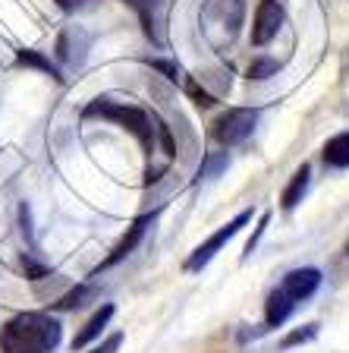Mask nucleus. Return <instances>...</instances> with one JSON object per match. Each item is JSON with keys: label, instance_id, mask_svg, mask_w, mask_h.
Masks as SVG:
<instances>
[{"label": "nucleus", "instance_id": "f257e3e1", "mask_svg": "<svg viewBox=\"0 0 349 353\" xmlns=\"http://www.w3.org/2000/svg\"><path fill=\"white\" fill-rule=\"evenodd\" d=\"M85 117H101V120H114L123 130H129L138 139V145L145 148V154L151 158L160 145L164 158H173V136H170V126H164V120L151 110L138 108L132 101H114V98H95V101L85 108Z\"/></svg>", "mask_w": 349, "mask_h": 353}, {"label": "nucleus", "instance_id": "f03ea898", "mask_svg": "<svg viewBox=\"0 0 349 353\" xmlns=\"http://www.w3.org/2000/svg\"><path fill=\"white\" fill-rule=\"evenodd\" d=\"M60 322L47 312H19L0 328V353H54Z\"/></svg>", "mask_w": 349, "mask_h": 353}, {"label": "nucleus", "instance_id": "7ed1b4c3", "mask_svg": "<svg viewBox=\"0 0 349 353\" xmlns=\"http://www.w3.org/2000/svg\"><path fill=\"white\" fill-rule=\"evenodd\" d=\"M321 287V272L318 268H293L280 287H274L264 303V328H280L286 319L296 312V306L308 296H315V290Z\"/></svg>", "mask_w": 349, "mask_h": 353}, {"label": "nucleus", "instance_id": "20e7f679", "mask_svg": "<svg viewBox=\"0 0 349 353\" xmlns=\"http://www.w3.org/2000/svg\"><path fill=\"white\" fill-rule=\"evenodd\" d=\"M242 16H246V3L242 0H208L202 10V26L208 41L214 48L230 44L242 26Z\"/></svg>", "mask_w": 349, "mask_h": 353}, {"label": "nucleus", "instance_id": "39448f33", "mask_svg": "<svg viewBox=\"0 0 349 353\" xmlns=\"http://www.w3.org/2000/svg\"><path fill=\"white\" fill-rule=\"evenodd\" d=\"M255 123H258V110L255 108H233L211 123V139L224 148L242 145L252 136Z\"/></svg>", "mask_w": 349, "mask_h": 353}, {"label": "nucleus", "instance_id": "423d86ee", "mask_svg": "<svg viewBox=\"0 0 349 353\" xmlns=\"http://www.w3.org/2000/svg\"><path fill=\"white\" fill-rule=\"evenodd\" d=\"M248 221H252V212H248V208H246V212H240V214H236V218H233V221H226V224H224V228H220V230H214V234L208 236V240H204V243H198L195 250H192V256L186 259V272H202L204 265L211 262V259L218 256L220 250H224L226 243H230L233 236H236L242 228H246Z\"/></svg>", "mask_w": 349, "mask_h": 353}, {"label": "nucleus", "instance_id": "0eeeda50", "mask_svg": "<svg viewBox=\"0 0 349 353\" xmlns=\"http://www.w3.org/2000/svg\"><path fill=\"white\" fill-rule=\"evenodd\" d=\"M280 26H284V7L277 0H258L255 22H252V44L264 48L268 41H274Z\"/></svg>", "mask_w": 349, "mask_h": 353}, {"label": "nucleus", "instance_id": "6e6552de", "mask_svg": "<svg viewBox=\"0 0 349 353\" xmlns=\"http://www.w3.org/2000/svg\"><path fill=\"white\" fill-rule=\"evenodd\" d=\"M126 3L136 7L138 19H142V26H145V35L151 38L154 44H164L160 26H164V10H167L170 0H126Z\"/></svg>", "mask_w": 349, "mask_h": 353}, {"label": "nucleus", "instance_id": "1a4fd4ad", "mask_svg": "<svg viewBox=\"0 0 349 353\" xmlns=\"http://www.w3.org/2000/svg\"><path fill=\"white\" fill-rule=\"evenodd\" d=\"M151 221H154V214H142V218H138V221H132V228L126 230V234H123V240H120V243H116V246H114V252H110V256L101 262V268H114L116 262H123V259L129 256L132 250H136L138 243H142V236H145V230L151 228Z\"/></svg>", "mask_w": 349, "mask_h": 353}, {"label": "nucleus", "instance_id": "9d476101", "mask_svg": "<svg viewBox=\"0 0 349 353\" xmlns=\"http://www.w3.org/2000/svg\"><path fill=\"white\" fill-rule=\"evenodd\" d=\"M110 319H114V306H110V303H107V306H101V309H98V312H95V316L88 319V322H85V328H82L79 334H76V338H73V350H82V347H88V344H92V341H95V338H101V331L107 328V322H110Z\"/></svg>", "mask_w": 349, "mask_h": 353}, {"label": "nucleus", "instance_id": "9b49d317", "mask_svg": "<svg viewBox=\"0 0 349 353\" xmlns=\"http://www.w3.org/2000/svg\"><path fill=\"white\" fill-rule=\"evenodd\" d=\"M308 180H312V168H308V164L296 168V174L290 176V183H286L284 196H280V205H284V212H293V208L302 202V196H306V190H308Z\"/></svg>", "mask_w": 349, "mask_h": 353}, {"label": "nucleus", "instance_id": "f8f14e48", "mask_svg": "<svg viewBox=\"0 0 349 353\" xmlns=\"http://www.w3.org/2000/svg\"><path fill=\"white\" fill-rule=\"evenodd\" d=\"M321 154L328 168H349V132H337L334 139H328Z\"/></svg>", "mask_w": 349, "mask_h": 353}, {"label": "nucleus", "instance_id": "ddd939ff", "mask_svg": "<svg viewBox=\"0 0 349 353\" xmlns=\"http://www.w3.org/2000/svg\"><path fill=\"white\" fill-rule=\"evenodd\" d=\"M16 60H19L22 66H35V70H41V73H47V76H54V79H60V70L51 63V60L44 57V54H38V51H29V48H22L19 54H16Z\"/></svg>", "mask_w": 349, "mask_h": 353}, {"label": "nucleus", "instance_id": "4468645a", "mask_svg": "<svg viewBox=\"0 0 349 353\" xmlns=\"http://www.w3.org/2000/svg\"><path fill=\"white\" fill-rule=\"evenodd\" d=\"M88 296H95V287H92V284H79L76 290H70L66 296H60L54 306H57V309H79V306H85Z\"/></svg>", "mask_w": 349, "mask_h": 353}, {"label": "nucleus", "instance_id": "2eb2a0df", "mask_svg": "<svg viewBox=\"0 0 349 353\" xmlns=\"http://www.w3.org/2000/svg\"><path fill=\"white\" fill-rule=\"evenodd\" d=\"M277 73V60H252V66H248V79H268V76Z\"/></svg>", "mask_w": 349, "mask_h": 353}, {"label": "nucleus", "instance_id": "dca6fc26", "mask_svg": "<svg viewBox=\"0 0 349 353\" xmlns=\"http://www.w3.org/2000/svg\"><path fill=\"white\" fill-rule=\"evenodd\" d=\"M186 92H189V95L195 98L198 108H211V104H214V95H208V92H204V88L198 85L195 79H186Z\"/></svg>", "mask_w": 349, "mask_h": 353}, {"label": "nucleus", "instance_id": "f3484780", "mask_svg": "<svg viewBox=\"0 0 349 353\" xmlns=\"http://www.w3.org/2000/svg\"><path fill=\"white\" fill-rule=\"evenodd\" d=\"M315 334H318V325H306L302 331H293L290 338H284V347H293V344H306V341H312Z\"/></svg>", "mask_w": 349, "mask_h": 353}, {"label": "nucleus", "instance_id": "a211bd4d", "mask_svg": "<svg viewBox=\"0 0 349 353\" xmlns=\"http://www.w3.org/2000/svg\"><path fill=\"white\" fill-rule=\"evenodd\" d=\"M226 168V154H214V158H208V164H202L198 168V176H208V174H218V170Z\"/></svg>", "mask_w": 349, "mask_h": 353}, {"label": "nucleus", "instance_id": "6ab92c4d", "mask_svg": "<svg viewBox=\"0 0 349 353\" xmlns=\"http://www.w3.org/2000/svg\"><path fill=\"white\" fill-rule=\"evenodd\" d=\"M120 344H123V334H110L104 344H98L95 350H88V353H116L120 350Z\"/></svg>", "mask_w": 349, "mask_h": 353}, {"label": "nucleus", "instance_id": "aec40b11", "mask_svg": "<svg viewBox=\"0 0 349 353\" xmlns=\"http://www.w3.org/2000/svg\"><path fill=\"white\" fill-rule=\"evenodd\" d=\"M268 221H271V214H268V212H264V214H262V221H258V230H255V236H252V240H248V243H246V256H248V252H252V250H255V243H258V236H262V234H264V228H268Z\"/></svg>", "mask_w": 349, "mask_h": 353}, {"label": "nucleus", "instance_id": "412c9836", "mask_svg": "<svg viewBox=\"0 0 349 353\" xmlns=\"http://www.w3.org/2000/svg\"><path fill=\"white\" fill-rule=\"evenodd\" d=\"M151 66H154V70H160V73H167L170 79H176V76H180V66L170 63V60H154Z\"/></svg>", "mask_w": 349, "mask_h": 353}, {"label": "nucleus", "instance_id": "4be33fe9", "mask_svg": "<svg viewBox=\"0 0 349 353\" xmlns=\"http://www.w3.org/2000/svg\"><path fill=\"white\" fill-rule=\"evenodd\" d=\"M57 3H60V10H66V13H73V10L85 7L88 0H57Z\"/></svg>", "mask_w": 349, "mask_h": 353}, {"label": "nucleus", "instance_id": "5701e85b", "mask_svg": "<svg viewBox=\"0 0 349 353\" xmlns=\"http://www.w3.org/2000/svg\"><path fill=\"white\" fill-rule=\"evenodd\" d=\"M343 268H346V274H349V243L343 246Z\"/></svg>", "mask_w": 349, "mask_h": 353}]
</instances>
